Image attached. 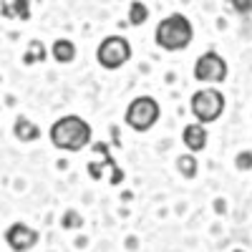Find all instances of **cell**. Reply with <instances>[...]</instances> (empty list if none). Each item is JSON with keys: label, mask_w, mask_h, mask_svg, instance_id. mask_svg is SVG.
Masks as SVG:
<instances>
[{"label": "cell", "mask_w": 252, "mask_h": 252, "mask_svg": "<svg viewBox=\"0 0 252 252\" xmlns=\"http://www.w3.org/2000/svg\"><path fill=\"white\" fill-rule=\"evenodd\" d=\"M48 136H51V144L61 152H81L91 144L94 131L86 119H81L76 114H66L58 121H53Z\"/></svg>", "instance_id": "obj_1"}, {"label": "cell", "mask_w": 252, "mask_h": 252, "mask_svg": "<svg viewBox=\"0 0 252 252\" xmlns=\"http://www.w3.org/2000/svg\"><path fill=\"white\" fill-rule=\"evenodd\" d=\"M194 38V28L189 23V18L182 15V13H174V15H166L164 20H159V26L154 31V40L157 46L164 48V51H184L189 48Z\"/></svg>", "instance_id": "obj_2"}, {"label": "cell", "mask_w": 252, "mask_h": 252, "mask_svg": "<svg viewBox=\"0 0 252 252\" xmlns=\"http://www.w3.org/2000/svg\"><path fill=\"white\" fill-rule=\"evenodd\" d=\"M159 114H161V109H159V101L154 96H136V98L129 101V106H126L124 121L129 129L144 134V131H149L157 126Z\"/></svg>", "instance_id": "obj_3"}, {"label": "cell", "mask_w": 252, "mask_h": 252, "mask_svg": "<svg viewBox=\"0 0 252 252\" xmlns=\"http://www.w3.org/2000/svg\"><path fill=\"white\" fill-rule=\"evenodd\" d=\"M224 94L217 89H199L197 94H192V101H189V109H192V116L197 119V124H215L222 114H224Z\"/></svg>", "instance_id": "obj_4"}, {"label": "cell", "mask_w": 252, "mask_h": 252, "mask_svg": "<svg viewBox=\"0 0 252 252\" xmlns=\"http://www.w3.org/2000/svg\"><path fill=\"white\" fill-rule=\"evenodd\" d=\"M131 58V43L124 35H109L101 40V46L96 48V61L101 68L106 71H116L124 63H129Z\"/></svg>", "instance_id": "obj_5"}, {"label": "cell", "mask_w": 252, "mask_h": 252, "mask_svg": "<svg viewBox=\"0 0 252 252\" xmlns=\"http://www.w3.org/2000/svg\"><path fill=\"white\" fill-rule=\"evenodd\" d=\"M194 78L202 83H222L227 78V61L215 51L202 53L194 63Z\"/></svg>", "instance_id": "obj_6"}, {"label": "cell", "mask_w": 252, "mask_h": 252, "mask_svg": "<svg viewBox=\"0 0 252 252\" xmlns=\"http://www.w3.org/2000/svg\"><path fill=\"white\" fill-rule=\"evenodd\" d=\"M38 240H40V235L26 222H13L5 229V242L13 252H31L38 245Z\"/></svg>", "instance_id": "obj_7"}, {"label": "cell", "mask_w": 252, "mask_h": 252, "mask_svg": "<svg viewBox=\"0 0 252 252\" xmlns=\"http://www.w3.org/2000/svg\"><path fill=\"white\" fill-rule=\"evenodd\" d=\"M182 141H184V146L192 154H197V152H204L207 149V129L202 124H187L184 126V131H182Z\"/></svg>", "instance_id": "obj_8"}, {"label": "cell", "mask_w": 252, "mask_h": 252, "mask_svg": "<svg viewBox=\"0 0 252 252\" xmlns=\"http://www.w3.org/2000/svg\"><path fill=\"white\" fill-rule=\"evenodd\" d=\"M13 134L18 141H35L40 139V129L28 119V116H18L15 124H13Z\"/></svg>", "instance_id": "obj_9"}, {"label": "cell", "mask_w": 252, "mask_h": 252, "mask_svg": "<svg viewBox=\"0 0 252 252\" xmlns=\"http://www.w3.org/2000/svg\"><path fill=\"white\" fill-rule=\"evenodd\" d=\"M0 10H3L5 18H20V20L31 18L28 0H0Z\"/></svg>", "instance_id": "obj_10"}, {"label": "cell", "mask_w": 252, "mask_h": 252, "mask_svg": "<svg viewBox=\"0 0 252 252\" xmlns=\"http://www.w3.org/2000/svg\"><path fill=\"white\" fill-rule=\"evenodd\" d=\"M51 53H53V58H56L58 63H71V61H76V46L71 43V40H66V38H58L56 43H53V48H51Z\"/></svg>", "instance_id": "obj_11"}, {"label": "cell", "mask_w": 252, "mask_h": 252, "mask_svg": "<svg viewBox=\"0 0 252 252\" xmlns=\"http://www.w3.org/2000/svg\"><path fill=\"white\" fill-rule=\"evenodd\" d=\"M40 61H46V46L40 43V40H31L28 51L23 56V63L26 66H33V63H40Z\"/></svg>", "instance_id": "obj_12"}, {"label": "cell", "mask_w": 252, "mask_h": 252, "mask_svg": "<svg viewBox=\"0 0 252 252\" xmlns=\"http://www.w3.org/2000/svg\"><path fill=\"white\" fill-rule=\"evenodd\" d=\"M177 169H179L182 177L194 179V177H197V157H194V154H182V157L177 159Z\"/></svg>", "instance_id": "obj_13"}, {"label": "cell", "mask_w": 252, "mask_h": 252, "mask_svg": "<svg viewBox=\"0 0 252 252\" xmlns=\"http://www.w3.org/2000/svg\"><path fill=\"white\" fill-rule=\"evenodd\" d=\"M146 18H149V8H146L141 0H134L129 5V23L131 26H144Z\"/></svg>", "instance_id": "obj_14"}, {"label": "cell", "mask_w": 252, "mask_h": 252, "mask_svg": "<svg viewBox=\"0 0 252 252\" xmlns=\"http://www.w3.org/2000/svg\"><path fill=\"white\" fill-rule=\"evenodd\" d=\"M229 5L237 15H252V0H229Z\"/></svg>", "instance_id": "obj_15"}, {"label": "cell", "mask_w": 252, "mask_h": 252, "mask_svg": "<svg viewBox=\"0 0 252 252\" xmlns=\"http://www.w3.org/2000/svg\"><path fill=\"white\" fill-rule=\"evenodd\" d=\"M235 166L240 172H250L252 169V152H240L235 159Z\"/></svg>", "instance_id": "obj_16"}, {"label": "cell", "mask_w": 252, "mask_h": 252, "mask_svg": "<svg viewBox=\"0 0 252 252\" xmlns=\"http://www.w3.org/2000/svg\"><path fill=\"white\" fill-rule=\"evenodd\" d=\"M73 224H81V220L76 217V212H66V217H63V227H73Z\"/></svg>", "instance_id": "obj_17"}]
</instances>
